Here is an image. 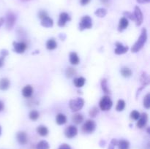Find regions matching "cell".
I'll return each instance as SVG.
<instances>
[{
	"mask_svg": "<svg viewBox=\"0 0 150 149\" xmlns=\"http://www.w3.org/2000/svg\"><path fill=\"white\" fill-rule=\"evenodd\" d=\"M146 40H147V31L145 28H144L142 30V33H141L138 40L135 42V44L131 48L132 53H137L141 49H142V48L144 46Z\"/></svg>",
	"mask_w": 150,
	"mask_h": 149,
	"instance_id": "cell-1",
	"label": "cell"
},
{
	"mask_svg": "<svg viewBox=\"0 0 150 149\" xmlns=\"http://www.w3.org/2000/svg\"><path fill=\"white\" fill-rule=\"evenodd\" d=\"M83 105H84V100L80 97L70 99V102H69V107L73 112L79 111L83 108Z\"/></svg>",
	"mask_w": 150,
	"mask_h": 149,
	"instance_id": "cell-2",
	"label": "cell"
},
{
	"mask_svg": "<svg viewBox=\"0 0 150 149\" xmlns=\"http://www.w3.org/2000/svg\"><path fill=\"white\" fill-rule=\"evenodd\" d=\"M17 17L16 15L12 11H9L6 15V28L8 30H11L16 24Z\"/></svg>",
	"mask_w": 150,
	"mask_h": 149,
	"instance_id": "cell-3",
	"label": "cell"
},
{
	"mask_svg": "<svg viewBox=\"0 0 150 149\" xmlns=\"http://www.w3.org/2000/svg\"><path fill=\"white\" fill-rule=\"evenodd\" d=\"M113 105V102L111 101V98L108 96H103L100 99L99 103V106L100 110L103 111H108L111 108Z\"/></svg>",
	"mask_w": 150,
	"mask_h": 149,
	"instance_id": "cell-4",
	"label": "cell"
},
{
	"mask_svg": "<svg viewBox=\"0 0 150 149\" xmlns=\"http://www.w3.org/2000/svg\"><path fill=\"white\" fill-rule=\"evenodd\" d=\"M92 27V20L89 15H85L81 18L80 23H79V29L81 31L84 29H89Z\"/></svg>",
	"mask_w": 150,
	"mask_h": 149,
	"instance_id": "cell-5",
	"label": "cell"
},
{
	"mask_svg": "<svg viewBox=\"0 0 150 149\" xmlns=\"http://www.w3.org/2000/svg\"><path fill=\"white\" fill-rule=\"evenodd\" d=\"M96 129V124L93 120H87L82 126V131L86 134H91Z\"/></svg>",
	"mask_w": 150,
	"mask_h": 149,
	"instance_id": "cell-6",
	"label": "cell"
},
{
	"mask_svg": "<svg viewBox=\"0 0 150 149\" xmlns=\"http://www.w3.org/2000/svg\"><path fill=\"white\" fill-rule=\"evenodd\" d=\"M133 15H134V18H135L134 21H136V26H141V25L142 24V23H143L144 16L140 7H139L138 6H136V7H135Z\"/></svg>",
	"mask_w": 150,
	"mask_h": 149,
	"instance_id": "cell-7",
	"label": "cell"
},
{
	"mask_svg": "<svg viewBox=\"0 0 150 149\" xmlns=\"http://www.w3.org/2000/svg\"><path fill=\"white\" fill-rule=\"evenodd\" d=\"M140 80H141V84H142V87H141L140 89H138L137 93H136V96H137L138 94L140 93L141 91L143 90L144 88H146V86L149 85V75H148L147 73L145 72H142V75H141V77H140Z\"/></svg>",
	"mask_w": 150,
	"mask_h": 149,
	"instance_id": "cell-8",
	"label": "cell"
},
{
	"mask_svg": "<svg viewBox=\"0 0 150 149\" xmlns=\"http://www.w3.org/2000/svg\"><path fill=\"white\" fill-rule=\"evenodd\" d=\"M13 51L17 53H23L27 48V45L24 42H13Z\"/></svg>",
	"mask_w": 150,
	"mask_h": 149,
	"instance_id": "cell-9",
	"label": "cell"
},
{
	"mask_svg": "<svg viewBox=\"0 0 150 149\" xmlns=\"http://www.w3.org/2000/svg\"><path fill=\"white\" fill-rule=\"evenodd\" d=\"M78 134V129L75 126L70 125L66 128L65 131H64V134L66 137L69 139L73 138L76 137Z\"/></svg>",
	"mask_w": 150,
	"mask_h": 149,
	"instance_id": "cell-10",
	"label": "cell"
},
{
	"mask_svg": "<svg viewBox=\"0 0 150 149\" xmlns=\"http://www.w3.org/2000/svg\"><path fill=\"white\" fill-rule=\"evenodd\" d=\"M71 20L68 13L63 12L59 15V18L58 20V26L60 27H63L66 25V23Z\"/></svg>",
	"mask_w": 150,
	"mask_h": 149,
	"instance_id": "cell-11",
	"label": "cell"
},
{
	"mask_svg": "<svg viewBox=\"0 0 150 149\" xmlns=\"http://www.w3.org/2000/svg\"><path fill=\"white\" fill-rule=\"evenodd\" d=\"M137 124H136V126H137L138 128L142 129L146 125L148 121V115L146 112H143L142 115H140V117H139V119L137 120Z\"/></svg>",
	"mask_w": 150,
	"mask_h": 149,
	"instance_id": "cell-12",
	"label": "cell"
},
{
	"mask_svg": "<svg viewBox=\"0 0 150 149\" xmlns=\"http://www.w3.org/2000/svg\"><path fill=\"white\" fill-rule=\"evenodd\" d=\"M16 138H17V140L19 144L21 145H25L28 142L27 134L23 131H18L17 133V134H16Z\"/></svg>",
	"mask_w": 150,
	"mask_h": 149,
	"instance_id": "cell-13",
	"label": "cell"
},
{
	"mask_svg": "<svg viewBox=\"0 0 150 149\" xmlns=\"http://www.w3.org/2000/svg\"><path fill=\"white\" fill-rule=\"evenodd\" d=\"M116 49L114 50V53L117 55H121L127 52L129 48L127 46H124L121 42H116Z\"/></svg>",
	"mask_w": 150,
	"mask_h": 149,
	"instance_id": "cell-14",
	"label": "cell"
},
{
	"mask_svg": "<svg viewBox=\"0 0 150 149\" xmlns=\"http://www.w3.org/2000/svg\"><path fill=\"white\" fill-rule=\"evenodd\" d=\"M33 88L30 85H27L22 89V95L26 98H29L33 94Z\"/></svg>",
	"mask_w": 150,
	"mask_h": 149,
	"instance_id": "cell-15",
	"label": "cell"
},
{
	"mask_svg": "<svg viewBox=\"0 0 150 149\" xmlns=\"http://www.w3.org/2000/svg\"><path fill=\"white\" fill-rule=\"evenodd\" d=\"M41 25L45 28H51L54 26V20L49 16H47L41 20Z\"/></svg>",
	"mask_w": 150,
	"mask_h": 149,
	"instance_id": "cell-16",
	"label": "cell"
},
{
	"mask_svg": "<svg viewBox=\"0 0 150 149\" xmlns=\"http://www.w3.org/2000/svg\"><path fill=\"white\" fill-rule=\"evenodd\" d=\"M128 25H129V22H128V20H127V18H126L125 17L122 18L120 20V23H119V26H118L119 32H122V31H124L125 29H127Z\"/></svg>",
	"mask_w": 150,
	"mask_h": 149,
	"instance_id": "cell-17",
	"label": "cell"
},
{
	"mask_svg": "<svg viewBox=\"0 0 150 149\" xmlns=\"http://www.w3.org/2000/svg\"><path fill=\"white\" fill-rule=\"evenodd\" d=\"M10 81L9 79L4 77V78L0 79V90L6 91L10 88Z\"/></svg>",
	"mask_w": 150,
	"mask_h": 149,
	"instance_id": "cell-18",
	"label": "cell"
},
{
	"mask_svg": "<svg viewBox=\"0 0 150 149\" xmlns=\"http://www.w3.org/2000/svg\"><path fill=\"white\" fill-rule=\"evenodd\" d=\"M57 48V42L54 38H51L46 42V48L49 51H53Z\"/></svg>",
	"mask_w": 150,
	"mask_h": 149,
	"instance_id": "cell-19",
	"label": "cell"
},
{
	"mask_svg": "<svg viewBox=\"0 0 150 149\" xmlns=\"http://www.w3.org/2000/svg\"><path fill=\"white\" fill-rule=\"evenodd\" d=\"M70 62L73 65H77L80 62V58L76 52H71L70 53Z\"/></svg>",
	"mask_w": 150,
	"mask_h": 149,
	"instance_id": "cell-20",
	"label": "cell"
},
{
	"mask_svg": "<svg viewBox=\"0 0 150 149\" xmlns=\"http://www.w3.org/2000/svg\"><path fill=\"white\" fill-rule=\"evenodd\" d=\"M85 83H86V79L83 77H77V78H75L74 80H73V84L77 88L83 87L84 86Z\"/></svg>",
	"mask_w": 150,
	"mask_h": 149,
	"instance_id": "cell-21",
	"label": "cell"
},
{
	"mask_svg": "<svg viewBox=\"0 0 150 149\" xmlns=\"http://www.w3.org/2000/svg\"><path fill=\"white\" fill-rule=\"evenodd\" d=\"M56 122L59 125H63L67 122V117L64 114L59 113L56 117Z\"/></svg>",
	"mask_w": 150,
	"mask_h": 149,
	"instance_id": "cell-22",
	"label": "cell"
},
{
	"mask_svg": "<svg viewBox=\"0 0 150 149\" xmlns=\"http://www.w3.org/2000/svg\"><path fill=\"white\" fill-rule=\"evenodd\" d=\"M37 131H38V134H40L42 137H45V136H47L48 134V129L45 126H39L37 128Z\"/></svg>",
	"mask_w": 150,
	"mask_h": 149,
	"instance_id": "cell-23",
	"label": "cell"
},
{
	"mask_svg": "<svg viewBox=\"0 0 150 149\" xmlns=\"http://www.w3.org/2000/svg\"><path fill=\"white\" fill-rule=\"evenodd\" d=\"M72 121L76 124H80L83 121V116L81 113H76L72 117Z\"/></svg>",
	"mask_w": 150,
	"mask_h": 149,
	"instance_id": "cell-24",
	"label": "cell"
},
{
	"mask_svg": "<svg viewBox=\"0 0 150 149\" xmlns=\"http://www.w3.org/2000/svg\"><path fill=\"white\" fill-rule=\"evenodd\" d=\"M101 88H102V90L103 91V92L106 94H109L111 92H110L109 88L108 86V81L105 78H103L101 80Z\"/></svg>",
	"mask_w": 150,
	"mask_h": 149,
	"instance_id": "cell-25",
	"label": "cell"
},
{
	"mask_svg": "<svg viewBox=\"0 0 150 149\" xmlns=\"http://www.w3.org/2000/svg\"><path fill=\"white\" fill-rule=\"evenodd\" d=\"M122 75L124 77H130L132 75V70L128 67H123L120 70Z\"/></svg>",
	"mask_w": 150,
	"mask_h": 149,
	"instance_id": "cell-26",
	"label": "cell"
},
{
	"mask_svg": "<svg viewBox=\"0 0 150 149\" xmlns=\"http://www.w3.org/2000/svg\"><path fill=\"white\" fill-rule=\"evenodd\" d=\"M119 149H129L130 148V143L128 141L125 140H122L117 143Z\"/></svg>",
	"mask_w": 150,
	"mask_h": 149,
	"instance_id": "cell-27",
	"label": "cell"
},
{
	"mask_svg": "<svg viewBox=\"0 0 150 149\" xmlns=\"http://www.w3.org/2000/svg\"><path fill=\"white\" fill-rule=\"evenodd\" d=\"M65 74L67 78H72V77H74L76 74V70L74 68H73V67H68L66 70Z\"/></svg>",
	"mask_w": 150,
	"mask_h": 149,
	"instance_id": "cell-28",
	"label": "cell"
},
{
	"mask_svg": "<svg viewBox=\"0 0 150 149\" xmlns=\"http://www.w3.org/2000/svg\"><path fill=\"white\" fill-rule=\"evenodd\" d=\"M49 144L45 140H41L36 146V149H49Z\"/></svg>",
	"mask_w": 150,
	"mask_h": 149,
	"instance_id": "cell-29",
	"label": "cell"
},
{
	"mask_svg": "<svg viewBox=\"0 0 150 149\" xmlns=\"http://www.w3.org/2000/svg\"><path fill=\"white\" fill-rule=\"evenodd\" d=\"M125 102L123 99H120V100L117 102V107H116V110L118 112H122V111L124 110V109L125 108Z\"/></svg>",
	"mask_w": 150,
	"mask_h": 149,
	"instance_id": "cell-30",
	"label": "cell"
},
{
	"mask_svg": "<svg viewBox=\"0 0 150 149\" xmlns=\"http://www.w3.org/2000/svg\"><path fill=\"white\" fill-rule=\"evenodd\" d=\"M95 15L99 18H103L106 15L107 10L105 8H99L95 12Z\"/></svg>",
	"mask_w": 150,
	"mask_h": 149,
	"instance_id": "cell-31",
	"label": "cell"
},
{
	"mask_svg": "<svg viewBox=\"0 0 150 149\" xmlns=\"http://www.w3.org/2000/svg\"><path fill=\"white\" fill-rule=\"evenodd\" d=\"M29 118L32 120V121H37V120L39 118L40 113L38 112V111L35 110H32L30 112H29Z\"/></svg>",
	"mask_w": 150,
	"mask_h": 149,
	"instance_id": "cell-32",
	"label": "cell"
},
{
	"mask_svg": "<svg viewBox=\"0 0 150 149\" xmlns=\"http://www.w3.org/2000/svg\"><path fill=\"white\" fill-rule=\"evenodd\" d=\"M143 105L146 109H149L150 108V93H147L144 96L143 100Z\"/></svg>",
	"mask_w": 150,
	"mask_h": 149,
	"instance_id": "cell-33",
	"label": "cell"
},
{
	"mask_svg": "<svg viewBox=\"0 0 150 149\" xmlns=\"http://www.w3.org/2000/svg\"><path fill=\"white\" fill-rule=\"evenodd\" d=\"M89 116L92 117V118H95L97 115L99 113V109H98L97 107H93L92 109L89 110Z\"/></svg>",
	"mask_w": 150,
	"mask_h": 149,
	"instance_id": "cell-34",
	"label": "cell"
},
{
	"mask_svg": "<svg viewBox=\"0 0 150 149\" xmlns=\"http://www.w3.org/2000/svg\"><path fill=\"white\" fill-rule=\"evenodd\" d=\"M140 112L137 110H133L131 112H130V118L133 120H135V121H137L138 119L140 117Z\"/></svg>",
	"mask_w": 150,
	"mask_h": 149,
	"instance_id": "cell-35",
	"label": "cell"
},
{
	"mask_svg": "<svg viewBox=\"0 0 150 149\" xmlns=\"http://www.w3.org/2000/svg\"><path fill=\"white\" fill-rule=\"evenodd\" d=\"M123 15H124L125 18H129V19H130V20H135L134 15H133V13H130V12L125 11V12H124V13H123Z\"/></svg>",
	"mask_w": 150,
	"mask_h": 149,
	"instance_id": "cell-36",
	"label": "cell"
},
{
	"mask_svg": "<svg viewBox=\"0 0 150 149\" xmlns=\"http://www.w3.org/2000/svg\"><path fill=\"white\" fill-rule=\"evenodd\" d=\"M47 16H48V15L45 10H40V11H39V13H38V17H39L41 20L43 19L44 18L47 17Z\"/></svg>",
	"mask_w": 150,
	"mask_h": 149,
	"instance_id": "cell-37",
	"label": "cell"
},
{
	"mask_svg": "<svg viewBox=\"0 0 150 149\" xmlns=\"http://www.w3.org/2000/svg\"><path fill=\"white\" fill-rule=\"evenodd\" d=\"M117 145V140H115V139H113L111 141V143H110L109 146H108V149H114V147L115 145Z\"/></svg>",
	"mask_w": 150,
	"mask_h": 149,
	"instance_id": "cell-38",
	"label": "cell"
},
{
	"mask_svg": "<svg viewBox=\"0 0 150 149\" xmlns=\"http://www.w3.org/2000/svg\"><path fill=\"white\" fill-rule=\"evenodd\" d=\"M59 149H71L70 146L67 144H62L60 145V147L59 148Z\"/></svg>",
	"mask_w": 150,
	"mask_h": 149,
	"instance_id": "cell-39",
	"label": "cell"
},
{
	"mask_svg": "<svg viewBox=\"0 0 150 149\" xmlns=\"http://www.w3.org/2000/svg\"><path fill=\"white\" fill-rule=\"evenodd\" d=\"M8 54H9V53H8V51H7V50L4 49V50H2V51H1V56L2 57H4V58H5L7 56H8Z\"/></svg>",
	"mask_w": 150,
	"mask_h": 149,
	"instance_id": "cell-40",
	"label": "cell"
},
{
	"mask_svg": "<svg viewBox=\"0 0 150 149\" xmlns=\"http://www.w3.org/2000/svg\"><path fill=\"white\" fill-rule=\"evenodd\" d=\"M91 0H80V3L82 6H85L90 2Z\"/></svg>",
	"mask_w": 150,
	"mask_h": 149,
	"instance_id": "cell-41",
	"label": "cell"
},
{
	"mask_svg": "<svg viewBox=\"0 0 150 149\" xmlns=\"http://www.w3.org/2000/svg\"><path fill=\"white\" fill-rule=\"evenodd\" d=\"M4 57L1 56L0 57V68L3 67V65H4Z\"/></svg>",
	"mask_w": 150,
	"mask_h": 149,
	"instance_id": "cell-42",
	"label": "cell"
},
{
	"mask_svg": "<svg viewBox=\"0 0 150 149\" xmlns=\"http://www.w3.org/2000/svg\"><path fill=\"white\" fill-rule=\"evenodd\" d=\"M137 2L140 3V4H145V3L149 2L150 0H136Z\"/></svg>",
	"mask_w": 150,
	"mask_h": 149,
	"instance_id": "cell-43",
	"label": "cell"
},
{
	"mask_svg": "<svg viewBox=\"0 0 150 149\" xmlns=\"http://www.w3.org/2000/svg\"><path fill=\"white\" fill-rule=\"evenodd\" d=\"M4 109V104L2 101H0V112Z\"/></svg>",
	"mask_w": 150,
	"mask_h": 149,
	"instance_id": "cell-44",
	"label": "cell"
},
{
	"mask_svg": "<svg viewBox=\"0 0 150 149\" xmlns=\"http://www.w3.org/2000/svg\"><path fill=\"white\" fill-rule=\"evenodd\" d=\"M59 37H60V39H62V40H64V39H65L66 36H65V34H60Z\"/></svg>",
	"mask_w": 150,
	"mask_h": 149,
	"instance_id": "cell-45",
	"label": "cell"
},
{
	"mask_svg": "<svg viewBox=\"0 0 150 149\" xmlns=\"http://www.w3.org/2000/svg\"><path fill=\"white\" fill-rule=\"evenodd\" d=\"M4 19L3 18H0V27L2 26L3 23H4Z\"/></svg>",
	"mask_w": 150,
	"mask_h": 149,
	"instance_id": "cell-46",
	"label": "cell"
},
{
	"mask_svg": "<svg viewBox=\"0 0 150 149\" xmlns=\"http://www.w3.org/2000/svg\"><path fill=\"white\" fill-rule=\"evenodd\" d=\"M100 1H101V2L103 3V4H108V2H109L110 0H100Z\"/></svg>",
	"mask_w": 150,
	"mask_h": 149,
	"instance_id": "cell-47",
	"label": "cell"
},
{
	"mask_svg": "<svg viewBox=\"0 0 150 149\" xmlns=\"http://www.w3.org/2000/svg\"><path fill=\"white\" fill-rule=\"evenodd\" d=\"M21 1H23V2H26V1H31V0H21Z\"/></svg>",
	"mask_w": 150,
	"mask_h": 149,
	"instance_id": "cell-48",
	"label": "cell"
},
{
	"mask_svg": "<svg viewBox=\"0 0 150 149\" xmlns=\"http://www.w3.org/2000/svg\"><path fill=\"white\" fill-rule=\"evenodd\" d=\"M1 127L0 126V135H1Z\"/></svg>",
	"mask_w": 150,
	"mask_h": 149,
	"instance_id": "cell-49",
	"label": "cell"
}]
</instances>
